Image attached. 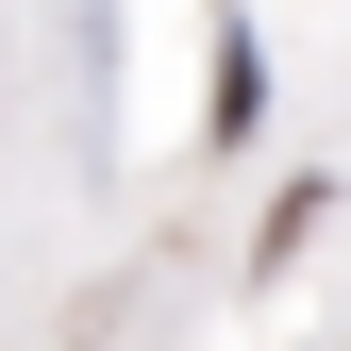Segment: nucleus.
Instances as JSON below:
<instances>
[{"label":"nucleus","instance_id":"f257e3e1","mask_svg":"<svg viewBox=\"0 0 351 351\" xmlns=\"http://www.w3.org/2000/svg\"><path fill=\"white\" fill-rule=\"evenodd\" d=\"M251 117H268V51L234 34V51H217V134H251Z\"/></svg>","mask_w":351,"mask_h":351}]
</instances>
